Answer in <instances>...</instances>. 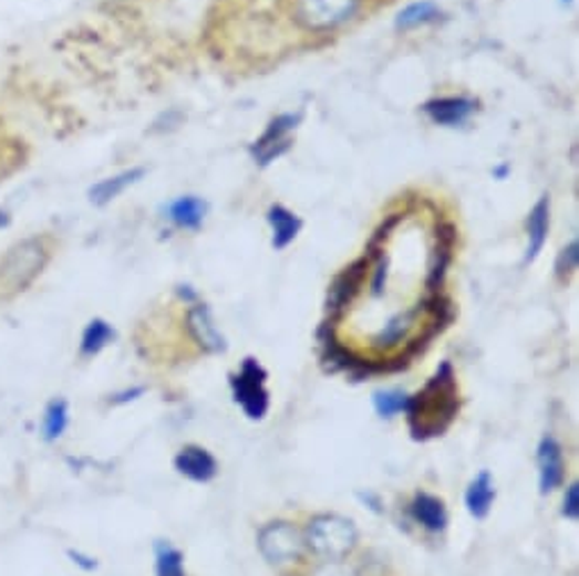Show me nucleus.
Masks as SVG:
<instances>
[{
	"label": "nucleus",
	"mask_w": 579,
	"mask_h": 576,
	"mask_svg": "<svg viewBox=\"0 0 579 576\" xmlns=\"http://www.w3.org/2000/svg\"><path fill=\"white\" fill-rule=\"evenodd\" d=\"M459 411V390L457 379L453 373V366L445 362L436 370V375L425 384L423 390H418L414 397H410V427L414 438H434L441 436L445 429L451 427Z\"/></svg>",
	"instance_id": "nucleus-1"
},
{
	"label": "nucleus",
	"mask_w": 579,
	"mask_h": 576,
	"mask_svg": "<svg viewBox=\"0 0 579 576\" xmlns=\"http://www.w3.org/2000/svg\"><path fill=\"white\" fill-rule=\"evenodd\" d=\"M49 237L32 234L14 241L0 254V293L17 295L34 284L51 261Z\"/></svg>",
	"instance_id": "nucleus-2"
},
{
	"label": "nucleus",
	"mask_w": 579,
	"mask_h": 576,
	"mask_svg": "<svg viewBox=\"0 0 579 576\" xmlns=\"http://www.w3.org/2000/svg\"><path fill=\"white\" fill-rule=\"evenodd\" d=\"M307 543L325 561H341L358 543V528L341 515H319L307 528Z\"/></svg>",
	"instance_id": "nucleus-3"
},
{
	"label": "nucleus",
	"mask_w": 579,
	"mask_h": 576,
	"mask_svg": "<svg viewBox=\"0 0 579 576\" xmlns=\"http://www.w3.org/2000/svg\"><path fill=\"white\" fill-rule=\"evenodd\" d=\"M360 10V0H296L293 19L300 28L325 32L343 25Z\"/></svg>",
	"instance_id": "nucleus-4"
},
{
	"label": "nucleus",
	"mask_w": 579,
	"mask_h": 576,
	"mask_svg": "<svg viewBox=\"0 0 579 576\" xmlns=\"http://www.w3.org/2000/svg\"><path fill=\"white\" fill-rule=\"evenodd\" d=\"M235 400L241 405L248 418L261 420L269 413V390H266V370L255 362L246 359L241 373L230 379Z\"/></svg>",
	"instance_id": "nucleus-5"
},
{
	"label": "nucleus",
	"mask_w": 579,
	"mask_h": 576,
	"mask_svg": "<svg viewBox=\"0 0 579 576\" xmlns=\"http://www.w3.org/2000/svg\"><path fill=\"white\" fill-rule=\"evenodd\" d=\"M259 552L269 563H293L304 552L300 531L289 522H271L259 531Z\"/></svg>",
	"instance_id": "nucleus-6"
},
{
	"label": "nucleus",
	"mask_w": 579,
	"mask_h": 576,
	"mask_svg": "<svg viewBox=\"0 0 579 576\" xmlns=\"http://www.w3.org/2000/svg\"><path fill=\"white\" fill-rule=\"evenodd\" d=\"M369 265H371V261L366 256L358 259L354 263H350L348 269L330 286V295H328L330 325H334V321H339L345 314V308L354 302V297H358L360 291L364 289Z\"/></svg>",
	"instance_id": "nucleus-7"
},
{
	"label": "nucleus",
	"mask_w": 579,
	"mask_h": 576,
	"mask_svg": "<svg viewBox=\"0 0 579 576\" xmlns=\"http://www.w3.org/2000/svg\"><path fill=\"white\" fill-rule=\"evenodd\" d=\"M298 121H300V114H285V116H278L276 121H271L269 129H266L261 139L255 142V146H252V155L261 166H269L271 161H276L278 157H282L289 150V146H291L289 132L298 125Z\"/></svg>",
	"instance_id": "nucleus-8"
},
{
	"label": "nucleus",
	"mask_w": 579,
	"mask_h": 576,
	"mask_svg": "<svg viewBox=\"0 0 579 576\" xmlns=\"http://www.w3.org/2000/svg\"><path fill=\"white\" fill-rule=\"evenodd\" d=\"M455 241H457V232H455L453 223L436 226V237H434V245L430 252V265H427V289L430 291H438V286L443 284V277H445V273H448V265L453 261Z\"/></svg>",
	"instance_id": "nucleus-9"
},
{
	"label": "nucleus",
	"mask_w": 579,
	"mask_h": 576,
	"mask_svg": "<svg viewBox=\"0 0 579 576\" xmlns=\"http://www.w3.org/2000/svg\"><path fill=\"white\" fill-rule=\"evenodd\" d=\"M144 175H146V168L132 166V168L118 170L110 177H103V180H99L92 189H89V193H86L89 202L96 205V207H107L110 202L121 198L127 189L139 185L144 180Z\"/></svg>",
	"instance_id": "nucleus-10"
},
{
	"label": "nucleus",
	"mask_w": 579,
	"mask_h": 576,
	"mask_svg": "<svg viewBox=\"0 0 579 576\" xmlns=\"http://www.w3.org/2000/svg\"><path fill=\"white\" fill-rule=\"evenodd\" d=\"M187 327H189V334L194 336V341L200 347H205L207 352H223V349H226V338H223L220 332L216 329L211 312L205 304H196V306L189 308Z\"/></svg>",
	"instance_id": "nucleus-11"
},
{
	"label": "nucleus",
	"mask_w": 579,
	"mask_h": 576,
	"mask_svg": "<svg viewBox=\"0 0 579 576\" xmlns=\"http://www.w3.org/2000/svg\"><path fill=\"white\" fill-rule=\"evenodd\" d=\"M425 114L430 116L432 123L445 125V127H457L468 121V116L475 112V103L468 98H438L425 103Z\"/></svg>",
	"instance_id": "nucleus-12"
},
{
	"label": "nucleus",
	"mask_w": 579,
	"mask_h": 576,
	"mask_svg": "<svg viewBox=\"0 0 579 576\" xmlns=\"http://www.w3.org/2000/svg\"><path fill=\"white\" fill-rule=\"evenodd\" d=\"M539 479L541 493H552L564 481V459L561 448L555 438H544L539 446Z\"/></svg>",
	"instance_id": "nucleus-13"
},
{
	"label": "nucleus",
	"mask_w": 579,
	"mask_h": 576,
	"mask_svg": "<svg viewBox=\"0 0 579 576\" xmlns=\"http://www.w3.org/2000/svg\"><path fill=\"white\" fill-rule=\"evenodd\" d=\"M175 468L180 470L185 476H189L192 481H198V483L211 481L218 472L214 457L207 450L196 448V446L185 448L180 454L175 457Z\"/></svg>",
	"instance_id": "nucleus-14"
},
{
	"label": "nucleus",
	"mask_w": 579,
	"mask_h": 576,
	"mask_svg": "<svg viewBox=\"0 0 579 576\" xmlns=\"http://www.w3.org/2000/svg\"><path fill=\"white\" fill-rule=\"evenodd\" d=\"M207 213V205L196 196H183L168 205L166 216L175 228L180 230H198Z\"/></svg>",
	"instance_id": "nucleus-15"
},
{
	"label": "nucleus",
	"mask_w": 579,
	"mask_h": 576,
	"mask_svg": "<svg viewBox=\"0 0 579 576\" xmlns=\"http://www.w3.org/2000/svg\"><path fill=\"white\" fill-rule=\"evenodd\" d=\"M548 228H550V202H548V198H541L527 218L529 245H527L525 261H534L539 256V252L544 250L546 239H548Z\"/></svg>",
	"instance_id": "nucleus-16"
},
{
	"label": "nucleus",
	"mask_w": 579,
	"mask_h": 576,
	"mask_svg": "<svg viewBox=\"0 0 579 576\" xmlns=\"http://www.w3.org/2000/svg\"><path fill=\"white\" fill-rule=\"evenodd\" d=\"M496 500V489H494V479L488 472H479L477 479L468 485L466 493V506L468 513L477 520L486 517L488 511H492V504Z\"/></svg>",
	"instance_id": "nucleus-17"
},
{
	"label": "nucleus",
	"mask_w": 579,
	"mask_h": 576,
	"mask_svg": "<svg viewBox=\"0 0 579 576\" xmlns=\"http://www.w3.org/2000/svg\"><path fill=\"white\" fill-rule=\"evenodd\" d=\"M421 314V304L416 308H412V312H405V314H397L393 316L373 338V343L378 347H395L397 343H403L405 338H410V334L414 332V325H416V316Z\"/></svg>",
	"instance_id": "nucleus-18"
},
{
	"label": "nucleus",
	"mask_w": 579,
	"mask_h": 576,
	"mask_svg": "<svg viewBox=\"0 0 579 576\" xmlns=\"http://www.w3.org/2000/svg\"><path fill=\"white\" fill-rule=\"evenodd\" d=\"M412 513L427 531H434V534H438V531H443L445 524H448V515H445L443 502L427 493H418L414 498Z\"/></svg>",
	"instance_id": "nucleus-19"
},
{
	"label": "nucleus",
	"mask_w": 579,
	"mask_h": 576,
	"mask_svg": "<svg viewBox=\"0 0 579 576\" xmlns=\"http://www.w3.org/2000/svg\"><path fill=\"white\" fill-rule=\"evenodd\" d=\"M269 223L273 226V245L278 250L287 248L300 232L302 223L296 213L285 209L282 205H276L269 209Z\"/></svg>",
	"instance_id": "nucleus-20"
},
{
	"label": "nucleus",
	"mask_w": 579,
	"mask_h": 576,
	"mask_svg": "<svg viewBox=\"0 0 579 576\" xmlns=\"http://www.w3.org/2000/svg\"><path fill=\"white\" fill-rule=\"evenodd\" d=\"M114 341V329L110 323L94 318L89 323L82 332V343H80V352L84 357H94L101 349H105L110 343Z\"/></svg>",
	"instance_id": "nucleus-21"
},
{
	"label": "nucleus",
	"mask_w": 579,
	"mask_h": 576,
	"mask_svg": "<svg viewBox=\"0 0 579 576\" xmlns=\"http://www.w3.org/2000/svg\"><path fill=\"white\" fill-rule=\"evenodd\" d=\"M438 17H441L438 6H434L432 0H421V3H414V6L405 8L403 12L397 14V28L412 30V28L432 23V21H436Z\"/></svg>",
	"instance_id": "nucleus-22"
},
{
	"label": "nucleus",
	"mask_w": 579,
	"mask_h": 576,
	"mask_svg": "<svg viewBox=\"0 0 579 576\" xmlns=\"http://www.w3.org/2000/svg\"><path fill=\"white\" fill-rule=\"evenodd\" d=\"M69 425V407L64 400L51 402L46 409V418H43V436L46 440H58Z\"/></svg>",
	"instance_id": "nucleus-23"
},
{
	"label": "nucleus",
	"mask_w": 579,
	"mask_h": 576,
	"mask_svg": "<svg viewBox=\"0 0 579 576\" xmlns=\"http://www.w3.org/2000/svg\"><path fill=\"white\" fill-rule=\"evenodd\" d=\"M373 402H375V409L380 416L393 418L400 411H407L410 395L403 390H384V392H375Z\"/></svg>",
	"instance_id": "nucleus-24"
},
{
	"label": "nucleus",
	"mask_w": 579,
	"mask_h": 576,
	"mask_svg": "<svg viewBox=\"0 0 579 576\" xmlns=\"http://www.w3.org/2000/svg\"><path fill=\"white\" fill-rule=\"evenodd\" d=\"M157 576H185L183 554L164 545L157 552Z\"/></svg>",
	"instance_id": "nucleus-25"
},
{
	"label": "nucleus",
	"mask_w": 579,
	"mask_h": 576,
	"mask_svg": "<svg viewBox=\"0 0 579 576\" xmlns=\"http://www.w3.org/2000/svg\"><path fill=\"white\" fill-rule=\"evenodd\" d=\"M577 256H579V245L570 243L557 259V277L566 280L575 269H577Z\"/></svg>",
	"instance_id": "nucleus-26"
},
{
	"label": "nucleus",
	"mask_w": 579,
	"mask_h": 576,
	"mask_svg": "<svg viewBox=\"0 0 579 576\" xmlns=\"http://www.w3.org/2000/svg\"><path fill=\"white\" fill-rule=\"evenodd\" d=\"M311 576H358L348 565H343L341 561H323Z\"/></svg>",
	"instance_id": "nucleus-27"
},
{
	"label": "nucleus",
	"mask_w": 579,
	"mask_h": 576,
	"mask_svg": "<svg viewBox=\"0 0 579 576\" xmlns=\"http://www.w3.org/2000/svg\"><path fill=\"white\" fill-rule=\"evenodd\" d=\"M564 515L570 517V520H577L579 515V485L572 483L568 493H566V500H564Z\"/></svg>",
	"instance_id": "nucleus-28"
},
{
	"label": "nucleus",
	"mask_w": 579,
	"mask_h": 576,
	"mask_svg": "<svg viewBox=\"0 0 579 576\" xmlns=\"http://www.w3.org/2000/svg\"><path fill=\"white\" fill-rule=\"evenodd\" d=\"M8 150H10V144L0 137V177L10 172V168H12V157Z\"/></svg>",
	"instance_id": "nucleus-29"
},
{
	"label": "nucleus",
	"mask_w": 579,
	"mask_h": 576,
	"mask_svg": "<svg viewBox=\"0 0 579 576\" xmlns=\"http://www.w3.org/2000/svg\"><path fill=\"white\" fill-rule=\"evenodd\" d=\"M12 226V211L6 209V207H0V232L8 230Z\"/></svg>",
	"instance_id": "nucleus-30"
},
{
	"label": "nucleus",
	"mask_w": 579,
	"mask_h": 576,
	"mask_svg": "<svg viewBox=\"0 0 579 576\" xmlns=\"http://www.w3.org/2000/svg\"><path fill=\"white\" fill-rule=\"evenodd\" d=\"M71 556H73L75 563L82 565L84 569H94V567H96V563H86V561H92V558H84V556H80V554H75V552H71Z\"/></svg>",
	"instance_id": "nucleus-31"
}]
</instances>
